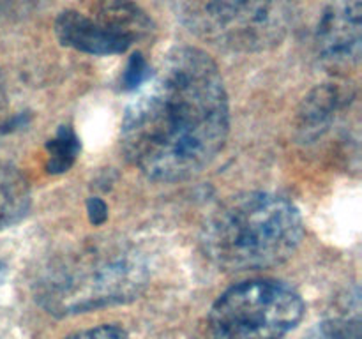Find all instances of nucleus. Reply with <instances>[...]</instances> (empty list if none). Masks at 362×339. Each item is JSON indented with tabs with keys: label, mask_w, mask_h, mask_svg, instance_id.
<instances>
[{
	"label": "nucleus",
	"mask_w": 362,
	"mask_h": 339,
	"mask_svg": "<svg viewBox=\"0 0 362 339\" xmlns=\"http://www.w3.org/2000/svg\"><path fill=\"white\" fill-rule=\"evenodd\" d=\"M228 95L221 73L205 52L173 48L138 87L120 124L127 161L159 182L204 172L225 147Z\"/></svg>",
	"instance_id": "1"
},
{
	"label": "nucleus",
	"mask_w": 362,
	"mask_h": 339,
	"mask_svg": "<svg viewBox=\"0 0 362 339\" xmlns=\"http://www.w3.org/2000/svg\"><path fill=\"white\" fill-rule=\"evenodd\" d=\"M145 282L147 267L133 246L98 237L49 256L34 288L48 313L67 316L133 300Z\"/></svg>",
	"instance_id": "2"
},
{
	"label": "nucleus",
	"mask_w": 362,
	"mask_h": 339,
	"mask_svg": "<svg viewBox=\"0 0 362 339\" xmlns=\"http://www.w3.org/2000/svg\"><path fill=\"white\" fill-rule=\"evenodd\" d=\"M303 235V218L292 201L253 191L228 198L212 212L202 246L221 270L253 272L290 260Z\"/></svg>",
	"instance_id": "3"
},
{
	"label": "nucleus",
	"mask_w": 362,
	"mask_h": 339,
	"mask_svg": "<svg viewBox=\"0 0 362 339\" xmlns=\"http://www.w3.org/2000/svg\"><path fill=\"white\" fill-rule=\"evenodd\" d=\"M303 316L304 302L296 290L274 279H253L212 304L198 339H283Z\"/></svg>",
	"instance_id": "4"
},
{
	"label": "nucleus",
	"mask_w": 362,
	"mask_h": 339,
	"mask_svg": "<svg viewBox=\"0 0 362 339\" xmlns=\"http://www.w3.org/2000/svg\"><path fill=\"white\" fill-rule=\"evenodd\" d=\"M184 21L205 41L232 52L274 48L292 23V0H182Z\"/></svg>",
	"instance_id": "5"
},
{
	"label": "nucleus",
	"mask_w": 362,
	"mask_h": 339,
	"mask_svg": "<svg viewBox=\"0 0 362 339\" xmlns=\"http://www.w3.org/2000/svg\"><path fill=\"white\" fill-rule=\"evenodd\" d=\"M152 21L134 0H94L57 18L64 46L88 55H120L151 35Z\"/></svg>",
	"instance_id": "6"
},
{
	"label": "nucleus",
	"mask_w": 362,
	"mask_h": 339,
	"mask_svg": "<svg viewBox=\"0 0 362 339\" xmlns=\"http://www.w3.org/2000/svg\"><path fill=\"white\" fill-rule=\"evenodd\" d=\"M362 9L359 0H336L315 28V49L325 66L349 69L361 59Z\"/></svg>",
	"instance_id": "7"
},
{
	"label": "nucleus",
	"mask_w": 362,
	"mask_h": 339,
	"mask_svg": "<svg viewBox=\"0 0 362 339\" xmlns=\"http://www.w3.org/2000/svg\"><path fill=\"white\" fill-rule=\"evenodd\" d=\"M341 90L334 85L317 87L306 99L299 112V131L306 138H318L334 119L341 106Z\"/></svg>",
	"instance_id": "8"
},
{
	"label": "nucleus",
	"mask_w": 362,
	"mask_h": 339,
	"mask_svg": "<svg viewBox=\"0 0 362 339\" xmlns=\"http://www.w3.org/2000/svg\"><path fill=\"white\" fill-rule=\"evenodd\" d=\"M30 207V189L16 168L0 162V230L16 225Z\"/></svg>",
	"instance_id": "9"
},
{
	"label": "nucleus",
	"mask_w": 362,
	"mask_h": 339,
	"mask_svg": "<svg viewBox=\"0 0 362 339\" xmlns=\"http://www.w3.org/2000/svg\"><path fill=\"white\" fill-rule=\"evenodd\" d=\"M80 152V141L71 127H62L48 143V172L62 173L69 170Z\"/></svg>",
	"instance_id": "10"
},
{
	"label": "nucleus",
	"mask_w": 362,
	"mask_h": 339,
	"mask_svg": "<svg viewBox=\"0 0 362 339\" xmlns=\"http://www.w3.org/2000/svg\"><path fill=\"white\" fill-rule=\"evenodd\" d=\"M304 339H362L359 318H331L315 325Z\"/></svg>",
	"instance_id": "11"
},
{
	"label": "nucleus",
	"mask_w": 362,
	"mask_h": 339,
	"mask_svg": "<svg viewBox=\"0 0 362 339\" xmlns=\"http://www.w3.org/2000/svg\"><path fill=\"white\" fill-rule=\"evenodd\" d=\"M53 0H0V16L25 18L41 11Z\"/></svg>",
	"instance_id": "12"
},
{
	"label": "nucleus",
	"mask_w": 362,
	"mask_h": 339,
	"mask_svg": "<svg viewBox=\"0 0 362 339\" xmlns=\"http://www.w3.org/2000/svg\"><path fill=\"white\" fill-rule=\"evenodd\" d=\"M151 74V67L145 62L144 56L140 53L133 55V59L127 64V69L124 71V85L129 88H136L147 80V76Z\"/></svg>",
	"instance_id": "13"
},
{
	"label": "nucleus",
	"mask_w": 362,
	"mask_h": 339,
	"mask_svg": "<svg viewBox=\"0 0 362 339\" xmlns=\"http://www.w3.org/2000/svg\"><path fill=\"white\" fill-rule=\"evenodd\" d=\"M67 339H129L126 331L117 325H99V327L87 328V331L76 332Z\"/></svg>",
	"instance_id": "14"
},
{
	"label": "nucleus",
	"mask_w": 362,
	"mask_h": 339,
	"mask_svg": "<svg viewBox=\"0 0 362 339\" xmlns=\"http://www.w3.org/2000/svg\"><path fill=\"white\" fill-rule=\"evenodd\" d=\"M88 215L94 225H101L106 219V205L99 198H90L88 201Z\"/></svg>",
	"instance_id": "15"
},
{
	"label": "nucleus",
	"mask_w": 362,
	"mask_h": 339,
	"mask_svg": "<svg viewBox=\"0 0 362 339\" xmlns=\"http://www.w3.org/2000/svg\"><path fill=\"white\" fill-rule=\"evenodd\" d=\"M4 127V94H2V87H0V131Z\"/></svg>",
	"instance_id": "16"
},
{
	"label": "nucleus",
	"mask_w": 362,
	"mask_h": 339,
	"mask_svg": "<svg viewBox=\"0 0 362 339\" xmlns=\"http://www.w3.org/2000/svg\"><path fill=\"white\" fill-rule=\"evenodd\" d=\"M4 272H6V265L0 261V281H2V278H4Z\"/></svg>",
	"instance_id": "17"
}]
</instances>
